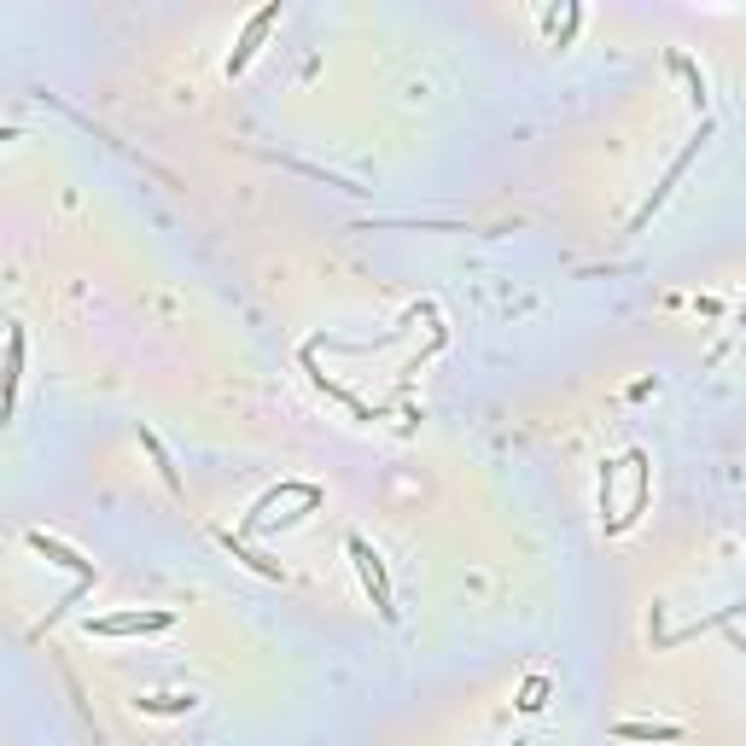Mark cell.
Masks as SVG:
<instances>
[{"mask_svg":"<svg viewBox=\"0 0 746 746\" xmlns=\"http://www.w3.org/2000/svg\"><path fill=\"white\" fill-rule=\"evenodd\" d=\"M618 741H682V723H612Z\"/></svg>","mask_w":746,"mask_h":746,"instance_id":"obj_6","label":"cell"},{"mask_svg":"<svg viewBox=\"0 0 746 746\" xmlns=\"http://www.w3.org/2000/svg\"><path fill=\"white\" fill-rule=\"evenodd\" d=\"M140 443H146V449H152V461H158V473H164V484H170L175 496H181V478H175V467H170V455H164V443L152 438V432H140Z\"/></svg>","mask_w":746,"mask_h":746,"instance_id":"obj_9","label":"cell"},{"mask_svg":"<svg viewBox=\"0 0 746 746\" xmlns=\"http://www.w3.org/2000/svg\"><path fill=\"white\" fill-rule=\"evenodd\" d=\"M543 694H548V682L531 677V682H525V694H519V712H537V706H543Z\"/></svg>","mask_w":746,"mask_h":746,"instance_id":"obj_12","label":"cell"},{"mask_svg":"<svg viewBox=\"0 0 746 746\" xmlns=\"http://www.w3.org/2000/svg\"><path fill=\"white\" fill-rule=\"evenodd\" d=\"M513 746H525V741H513Z\"/></svg>","mask_w":746,"mask_h":746,"instance_id":"obj_13","label":"cell"},{"mask_svg":"<svg viewBox=\"0 0 746 746\" xmlns=\"http://www.w3.org/2000/svg\"><path fill=\"white\" fill-rule=\"evenodd\" d=\"M280 24V0H269L263 12H251V24H245V35H239V47L228 53V76H245V65L257 59V47H263V35Z\"/></svg>","mask_w":746,"mask_h":746,"instance_id":"obj_3","label":"cell"},{"mask_svg":"<svg viewBox=\"0 0 746 746\" xmlns=\"http://www.w3.org/2000/svg\"><path fill=\"white\" fill-rule=\"evenodd\" d=\"M671 70H677V76H688V88H694V105H700V111H706V76H700V70L688 65V59H682V53H671Z\"/></svg>","mask_w":746,"mask_h":746,"instance_id":"obj_10","label":"cell"},{"mask_svg":"<svg viewBox=\"0 0 746 746\" xmlns=\"http://www.w3.org/2000/svg\"><path fill=\"white\" fill-rule=\"evenodd\" d=\"M222 548H228V554H234V560H245V566H251V572H263V577H280V566H274V560H263V554H251V548L239 543L234 531H222Z\"/></svg>","mask_w":746,"mask_h":746,"instance_id":"obj_8","label":"cell"},{"mask_svg":"<svg viewBox=\"0 0 746 746\" xmlns=\"http://www.w3.org/2000/svg\"><path fill=\"white\" fill-rule=\"evenodd\" d=\"M140 712H193V700H181V694H158V700H140Z\"/></svg>","mask_w":746,"mask_h":746,"instance_id":"obj_11","label":"cell"},{"mask_svg":"<svg viewBox=\"0 0 746 746\" xmlns=\"http://www.w3.org/2000/svg\"><path fill=\"white\" fill-rule=\"evenodd\" d=\"M24 543H30L35 554H47L53 566H70V572H76V583H94V577H100V572H94V560H82L76 548H65V543H59V537H47V531H30Z\"/></svg>","mask_w":746,"mask_h":746,"instance_id":"obj_4","label":"cell"},{"mask_svg":"<svg viewBox=\"0 0 746 746\" xmlns=\"http://www.w3.org/2000/svg\"><path fill=\"white\" fill-rule=\"evenodd\" d=\"M18 385H24V327H12L6 339V408L18 403Z\"/></svg>","mask_w":746,"mask_h":746,"instance_id":"obj_7","label":"cell"},{"mask_svg":"<svg viewBox=\"0 0 746 746\" xmlns=\"http://www.w3.org/2000/svg\"><path fill=\"white\" fill-rule=\"evenodd\" d=\"M175 612L152 607V612H111V618H94L88 624V636H158V630H170Z\"/></svg>","mask_w":746,"mask_h":746,"instance_id":"obj_2","label":"cell"},{"mask_svg":"<svg viewBox=\"0 0 746 746\" xmlns=\"http://www.w3.org/2000/svg\"><path fill=\"white\" fill-rule=\"evenodd\" d=\"M350 560H356V572H362V589H368V601L379 607V618H397V607H391V577H385V560L373 554L368 537H350Z\"/></svg>","mask_w":746,"mask_h":746,"instance_id":"obj_1","label":"cell"},{"mask_svg":"<svg viewBox=\"0 0 746 746\" xmlns=\"http://www.w3.org/2000/svg\"><path fill=\"white\" fill-rule=\"evenodd\" d=\"M700 140H706V129H700V135L688 140V152H682V158H671V170H665V181H659V187H653V199H647L642 210H636V228H647V216H653V210H659V204L671 199V187H677V181H682V170H688V164H694V158H700Z\"/></svg>","mask_w":746,"mask_h":746,"instance_id":"obj_5","label":"cell"}]
</instances>
